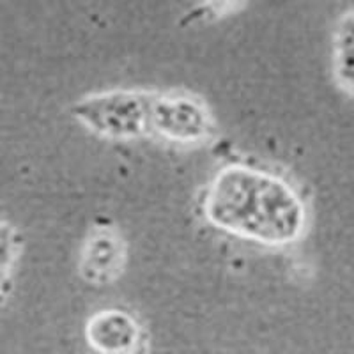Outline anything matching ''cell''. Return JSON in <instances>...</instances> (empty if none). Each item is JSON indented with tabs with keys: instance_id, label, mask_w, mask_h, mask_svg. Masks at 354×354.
Returning <instances> with one entry per match:
<instances>
[{
	"instance_id": "52a82bcc",
	"label": "cell",
	"mask_w": 354,
	"mask_h": 354,
	"mask_svg": "<svg viewBox=\"0 0 354 354\" xmlns=\"http://www.w3.org/2000/svg\"><path fill=\"white\" fill-rule=\"evenodd\" d=\"M18 255V236L12 225L0 216V301L8 290L9 277H11L12 264Z\"/></svg>"
},
{
	"instance_id": "8992f818",
	"label": "cell",
	"mask_w": 354,
	"mask_h": 354,
	"mask_svg": "<svg viewBox=\"0 0 354 354\" xmlns=\"http://www.w3.org/2000/svg\"><path fill=\"white\" fill-rule=\"evenodd\" d=\"M119 241L112 234L101 232L94 236L85 252L84 266L88 270V280H109L119 264Z\"/></svg>"
},
{
	"instance_id": "277c9868",
	"label": "cell",
	"mask_w": 354,
	"mask_h": 354,
	"mask_svg": "<svg viewBox=\"0 0 354 354\" xmlns=\"http://www.w3.org/2000/svg\"><path fill=\"white\" fill-rule=\"evenodd\" d=\"M93 330V344L101 351L109 353H121V351L129 349L135 344L137 337V328L133 324L131 319L119 312H106L100 317L94 319L91 324Z\"/></svg>"
},
{
	"instance_id": "3957f363",
	"label": "cell",
	"mask_w": 354,
	"mask_h": 354,
	"mask_svg": "<svg viewBox=\"0 0 354 354\" xmlns=\"http://www.w3.org/2000/svg\"><path fill=\"white\" fill-rule=\"evenodd\" d=\"M151 131L179 144H197L211 135L213 121L201 101L188 94L151 97Z\"/></svg>"
},
{
	"instance_id": "6da1fadb",
	"label": "cell",
	"mask_w": 354,
	"mask_h": 354,
	"mask_svg": "<svg viewBox=\"0 0 354 354\" xmlns=\"http://www.w3.org/2000/svg\"><path fill=\"white\" fill-rule=\"evenodd\" d=\"M204 214L218 229L273 246L298 241L306 221L303 201L286 181L245 165L216 174L205 192Z\"/></svg>"
},
{
	"instance_id": "5b68a950",
	"label": "cell",
	"mask_w": 354,
	"mask_h": 354,
	"mask_svg": "<svg viewBox=\"0 0 354 354\" xmlns=\"http://www.w3.org/2000/svg\"><path fill=\"white\" fill-rule=\"evenodd\" d=\"M333 68L338 84L354 97V8L340 20L335 32Z\"/></svg>"
},
{
	"instance_id": "7a4b0ae2",
	"label": "cell",
	"mask_w": 354,
	"mask_h": 354,
	"mask_svg": "<svg viewBox=\"0 0 354 354\" xmlns=\"http://www.w3.org/2000/svg\"><path fill=\"white\" fill-rule=\"evenodd\" d=\"M151 97L133 91H112L78 101L73 113L101 137L129 140L151 131Z\"/></svg>"
}]
</instances>
